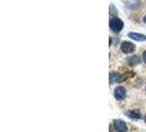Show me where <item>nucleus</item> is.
Returning a JSON list of instances; mask_svg holds the SVG:
<instances>
[{
	"label": "nucleus",
	"mask_w": 146,
	"mask_h": 132,
	"mask_svg": "<svg viewBox=\"0 0 146 132\" xmlns=\"http://www.w3.org/2000/svg\"><path fill=\"white\" fill-rule=\"evenodd\" d=\"M129 37H131L132 40H135V41H146V35L141 34V33H135V32H130Z\"/></svg>",
	"instance_id": "nucleus-6"
},
{
	"label": "nucleus",
	"mask_w": 146,
	"mask_h": 132,
	"mask_svg": "<svg viewBox=\"0 0 146 132\" xmlns=\"http://www.w3.org/2000/svg\"><path fill=\"white\" fill-rule=\"evenodd\" d=\"M143 61H144V63L146 64V51L143 53Z\"/></svg>",
	"instance_id": "nucleus-11"
},
{
	"label": "nucleus",
	"mask_w": 146,
	"mask_h": 132,
	"mask_svg": "<svg viewBox=\"0 0 146 132\" xmlns=\"http://www.w3.org/2000/svg\"><path fill=\"white\" fill-rule=\"evenodd\" d=\"M143 21H144V22H145V23H146V15H145V17H144V18H143Z\"/></svg>",
	"instance_id": "nucleus-12"
},
{
	"label": "nucleus",
	"mask_w": 146,
	"mask_h": 132,
	"mask_svg": "<svg viewBox=\"0 0 146 132\" xmlns=\"http://www.w3.org/2000/svg\"><path fill=\"white\" fill-rule=\"evenodd\" d=\"M121 51L125 53V54H130V53H133L135 51V45L132 43V42H122L121 44Z\"/></svg>",
	"instance_id": "nucleus-2"
},
{
	"label": "nucleus",
	"mask_w": 146,
	"mask_h": 132,
	"mask_svg": "<svg viewBox=\"0 0 146 132\" xmlns=\"http://www.w3.org/2000/svg\"><path fill=\"white\" fill-rule=\"evenodd\" d=\"M109 25H110V29L117 33V32H120L121 30L123 29L124 23H123V21L121 19H119V18H112L109 22Z\"/></svg>",
	"instance_id": "nucleus-1"
},
{
	"label": "nucleus",
	"mask_w": 146,
	"mask_h": 132,
	"mask_svg": "<svg viewBox=\"0 0 146 132\" xmlns=\"http://www.w3.org/2000/svg\"><path fill=\"white\" fill-rule=\"evenodd\" d=\"M125 115L127 116V117L132 118V119H135V120H137L141 118V113H139V110H127L126 112H125Z\"/></svg>",
	"instance_id": "nucleus-7"
},
{
	"label": "nucleus",
	"mask_w": 146,
	"mask_h": 132,
	"mask_svg": "<svg viewBox=\"0 0 146 132\" xmlns=\"http://www.w3.org/2000/svg\"><path fill=\"white\" fill-rule=\"evenodd\" d=\"M134 76V73L133 72H126L125 74L123 75H120V77H119V79H117V83H121V81H125V79H127V78H130V77H133Z\"/></svg>",
	"instance_id": "nucleus-9"
},
{
	"label": "nucleus",
	"mask_w": 146,
	"mask_h": 132,
	"mask_svg": "<svg viewBox=\"0 0 146 132\" xmlns=\"http://www.w3.org/2000/svg\"><path fill=\"white\" fill-rule=\"evenodd\" d=\"M113 125H114V128H115V130L117 132H126L127 131V125L125 123L123 120H114L113 121Z\"/></svg>",
	"instance_id": "nucleus-3"
},
{
	"label": "nucleus",
	"mask_w": 146,
	"mask_h": 132,
	"mask_svg": "<svg viewBox=\"0 0 146 132\" xmlns=\"http://www.w3.org/2000/svg\"><path fill=\"white\" fill-rule=\"evenodd\" d=\"M119 77H120V74L119 73H117V72H111V73H110V83L112 84L113 81H117Z\"/></svg>",
	"instance_id": "nucleus-10"
},
{
	"label": "nucleus",
	"mask_w": 146,
	"mask_h": 132,
	"mask_svg": "<svg viewBox=\"0 0 146 132\" xmlns=\"http://www.w3.org/2000/svg\"><path fill=\"white\" fill-rule=\"evenodd\" d=\"M127 64L130 66H135V65H139L141 63V57L137 56V55H133V56H130L127 57Z\"/></svg>",
	"instance_id": "nucleus-5"
},
{
	"label": "nucleus",
	"mask_w": 146,
	"mask_h": 132,
	"mask_svg": "<svg viewBox=\"0 0 146 132\" xmlns=\"http://www.w3.org/2000/svg\"><path fill=\"white\" fill-rule=\"evenodd\" d=\"M141 1L139 0H127L126 1V7L130 9H135V8L139 7Z\"/></svg>",
	"instance_id": "nucleus-8"
},
{
	"label": "nucleus",
	"mask_w": 146,
	"mask_h": 132,
	"mask_svg": "<svg viewBox=\"0 0 146 132\" xmlns=\"http://www.w3.org/2000/svg\"><path fill=\"white\" fill-rule=\"evenodd\" d=\"M113 95H114V97L117 98V100H123L125 98V95H126V90H125L124 87L119 86V87H117L114 89Z\"/></svg>",
	"instance_id": "nucleus-4"
}]
</instances>
